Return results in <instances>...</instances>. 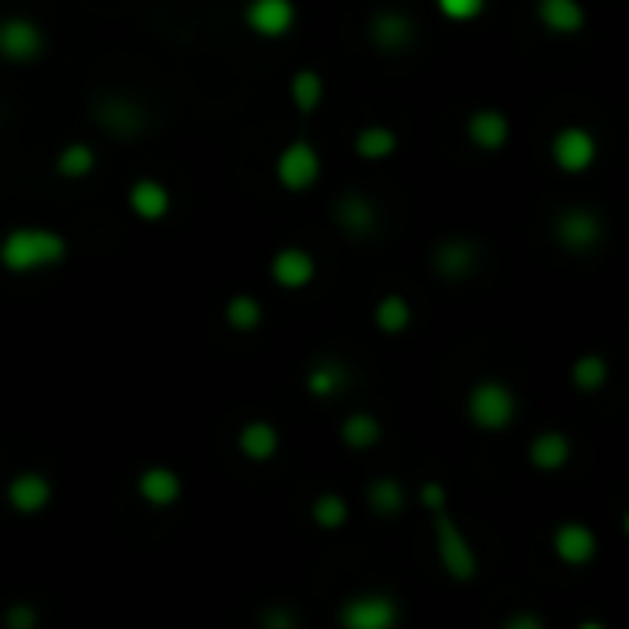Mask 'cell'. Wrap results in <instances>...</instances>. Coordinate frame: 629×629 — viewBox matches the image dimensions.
Returning <instances> with one entry per match:
<instances>
[{"instance_id":"obj_1","label":"cell","mask_w":629,"mask_h":629,"mask_svg":"<svg viewBox=\"0 0 629 629\" xmlns=\"http://www.w3.org/2000/svg\"><path fill=\"white\" fill-rule=\"evenodd\" d=\"M71 258V239L49 225H15L0 236V269L11 276L49 273Z\"/></svg>"},{"instance_id":"obj_2","label":"cell","mask_w":629,"mask_h":629,"mask_svg":"<svg viewBox=\"0 0 629 629\" xmlns=\"http://www.w3.org/2000/svg\"><path fill=\"white\" fill-rule=\"evenodd\" d=\"M430 530H435V556L441 574L457 585H471L479 578V552H475L471 537L463 534V526L452 519L449 508L430 512Z\"/></svg>"},{"instance_id":"obj_3","label":"cell","mask_w":629,"mask_h":629,"mask_svg":"<svg viewBox=\"0 0 629 629\" xmlns=\"http://www.w3.org/2000/svg\"><path fill=\"white\" fill-rule=\"evenodd\" d=\"M463 416L475 430L482 435H504L519 416V397L504 380H479L471 383L468 402H463Z\"/></svg>"},{"instance_id":"obj_4","label":"cell","mask_w":629,"mask_h":629,"mask_svg":"<svg viewBox=\"0 0 629 629\" xmlns=\"http://www.w3.org/2000/svg\"><path fill=\"white\" fill-rule=\"evenodd\" d=\"M335 622L339 629H397L402 626V604L391 593L364 589L339 604Z\"/></svg>"},{"instance_id":"obj_5","label":"cell","mask_w":629,"mask_h":629,"mask_svg":"<svg viewBox=\"0 0 629 629\" xmlns=\"http://www.w3.org/2000/svg\"><path fill=\"white\" fill-rule=\"evenodd\" d=\"M320 173H324V159L309 140H291L276 151L273 159V177L287 195H302L309 188H317Z\"/></svg>"},{"instance_id":"obj_6","label":"cell","mask_w":629,"mask_h":629,"mask_svg":"<svg viewBox=\"0 0 629 629\" xmlns=\"http://www.w3.org/2000/svg\"><path fill=\"white\" fill-rule=\"evenodd\" d=\"M44 49H49V38H44V30L30 15L0 19V60L4 63L30 66L41 60Z\"/></svg>"},{"instance_id":"obj_7","label":"cell","mask_w":629,"mask_h":629,"mask_svg":"<svg viewBox=\"0 0 629 629\" xmlns=\"http://www.w3.org/2000/svg\"><path fill=\"white\" fill-rule=\"evenodd\" d=\"M548 154H552V166H556L559 173H589L596 159H600V143L585 126H563L556 129V137L548 143Z\"/></svg>"},{"instance_id":"obj_8","label":"cell","mask_w":629,"mask_h":629,"mask_svg":"<svg viewBox=\"0 0 629 629\" xmlns=\"http://www.w3.org/2000/svg\"><path fill=\"white\" fill-rule=\"evenodd\" d=\"M4 501L19 519H33L49 512L55 501V482L38 468H22L4 482Z\"/></svg>"},{"instance_id":"obj_9","label":"cell","mask_w":629,"mask_h":629,"mask_svg":"<svg viewBox=\"0 0 629 629\" xmlns=\"http://www.w3.org/2000/svg\"><path fill=\"white\" fill-rule=\"evenodd\" d=\"M243 26L262 41H280L298 26V4L295 0H247Z\"/></svg>"},{"instance_id":"obj_10","label":"cell","mask_w":629,"mask_h":629,"mask_svg":"<svg viewBox=\"0 0 629 629\" xmlns=\"http://www.w3.org/2000/svg\"><path fill=\"white\" fill-rule=\"evenodd\" d=\"M548 545H552V556H556L563 567H589V563L600 556V541H596L593 526L582 523V519H563V523H556Z\"/></svg>"},{"instance_id":"obj_11","label":"cell","mask_w":629,"mask_h":629,"mask_svg":"<svg viewBox=\"0 0 629 629\" xmlns=\"http://www.w3.org/2000/svg\"><path fill=\"white\" fill-rule=\"evenodd\" d=\"M463 137H468L475 151L497 154L508 148V140H512V118H508L501 107H479V110H471L468 121H463Z\"/></svg>"},{"instance_id":"obj_12","label":"cell","mask_w":629,"mask_h":629,"mask_svg":"<svg viewBox=\"0 0 629 629\" xmlns=\"http://www.w3.org/2000/svg\"><path fill=\"white\" fill-rule=\"evenodd\" d=\"M132 490H137V497L148 508H154V512H166V508L181 504L184 479L170 468V463H148V468H140Z\"/></svg>"},{"instance_id":"obj_13","label":"cell","mask_w":629,"mask_h":629,"mask_svg":"<svg viewBox=\"0 0 629 629\" xmlns=\"http://www.w3.org/2000/svg\"><path fill=\"white\" fill-rule=\"evenodd\" d=\"M269 280L280 287V291H306V287L317 280V258L306 247L287 243V247H280L269 258Z\"/></svg>"},{"instance_id":"obj_14","label":"cell","mask_w":629,"mask_h":629,"mask_svg":"<svg viewBox=\"0 0 629 629\" xmlns=\"http://www.w3.org/2000/svg\"><path fill=\"white\" fill-rule=\"evenodd\" d=\"M552 236H556V243H559L563 250L585 254V250H593L596 243H600L604 228H600V217H596L593 210L571 206V210H563V214L556 217V225H552Z\"/></svg>"},{"instance_id":"obj_15","label":"cell","mask_w":629,"mask_h":629,"mask_svg":"<svg viewBox=\"0 0 629 629\" xmlns=\"http://www.w3.org/2000/svg\"><path fill=\"white\" fill-rule=\"evenodd\" d=\"M96 126L118 140H132L148 126V115H143V107L129 96H104L96 104Z\"/></svg>"},{"instance_id":"obj_16","label":"cell","mask_w":629,"mask_h":629,"mask_svg":"<svg viewBox=\"0 0 629 629\" xmlns=\"http://www.w3.org/2000/svg\"><path fill=\"white\" fill-rule=\"evenodd\" d=\"M126 203L132 210V217L143 221V225H159V221L170 217L173 210V195L159 177H137L126 192Z\"/></svg>"},{"instance_id":"obj_17","label":"cell","mask_w":629,"mask_h":629,"mask_svg":"<svg viewBox=\"0 0 629 629\" xmlns=\"http://www.w3.org/2000/svg\"><path fill=\"white\" fill-rule=\"evenodd\" d=\"M574 457V441L567 430H537L534 438H530V446H526V460H530V468L541 471V475H556L563 471L571 463Z\"/></svg>"},{"instance_id":"obj_18","label":"cell","mask_w":629,"mask_h":629,"mask_svg":"<svg viewBox=\"0 0 629 629\" xmlns=\"http://www.w3.org/2000/svg\"><path fill=\"white\" fill-rule=\"evenodd\" d=\"M369 41L375 44L380 52H405L408 44L416 41V22L397 8H383L375 11L372 22H369Z\"/></svg>"},{"instance_id":"obj_19","label":"cell","mask_w":629,"mask_h":629,"mask_svg":"<svg viewBox=\"0 0 629 629\" xmlns=\"http://www.w3.org/2000/svg\"><path fill=\"white\" fill-rule=\"evenodd\" d=\"M475 265H479V250H475L471 239H460V236L441 239L435 247V254H430V269L449 284L468 280V276L475 273Z\"/></svg>"},{"instance_id":"obj_20","label":"cell","mask_w":629,"mask_h":629,"mask_svg":"<svg viewBox=\"0 0 629 629\" xmlns=\"http://www.w3.org/2000/svg\"><path fill=\"white\" fill-rule=\"evenodd\" d=\"M280 446H284V438H280V430H276V424H269V419H247V424L236 430V452L247 463L276 460Z\"/></svg>"},{"instance_id":"obj_21","label":"cell","mask_w":629,"mask_h":629,"mask_svg":"<svg viewBox=\"0 0 629 629\" xmlns=\"http://www.w3.org/2000/svg\"><path fill=\"white\" fill-rule=\"evenodd\" d=\"M534 15L552 38H574L589 22V11H585L582 0H537Z\"/></svg>"},{"instance_id":"obj_22","label":"cell","mask_w":629,"mask_h":629,"mask_svg":"<svg viewBox=\"0 0 629 629\" xmlns=\"http://www.w3.org/2000/svg\"><path fill=\"white\" fill-rule=\"evenodd\" d=\"M331 217H335V225L347 232V236H369L380 225V214H375V203L372 199H364L358 192H347L331 210Z\"/></svg>"},{"instance_id":"obj_23","label":"cell","mask_w":629,"mask_h":629,"mask_svg":"<svg viewBox=\"0 0 629 629\" xmlns=\"http://www.w3.org/2000/svg\"><path fill=\"white\" fill-rule=\"evenodd\" d=\"M339 441L353 452H369L383 441V419L375 413H364V408L347 413L339 424Z\"/></svg>"},{"instance_id":"obj_24","label":"cell","mask_w":629,"mask_h":629,"mask_svg":"<svg viewBox=\"0 0 629 629\" xmlns=\"http://www.w3.org/2000/svg\"><path fill=\"white\" fill-rule=\"evenodd\" d=\"M372 324H375L380 335H391V339L405 335V331L413 328V302H408L405 295H397V291L383 295L380 302L372 306Z\"/></svg>"},{"instance_id":"obj_25","label":"cell","mask_w":629,"mask_h":629,"mask_svg":"<svg viewBox=\"0 0 629 629\" xmlns=\"http://www.w3.org/2000/svg\"><path fill=\"white\" fill-rule=\"evenodd\" d=\"M397 148H402V137L391 129V126H364L358 129V137H353V154L364 162H386V159H394Z\"/></svg>"},{"instance_id":"obj_26","label":"cell","mask_w":629,"mask_h":629,"mask_svg":"<svg viewBox=\"0 0 629 629\" xmlns=\"http://www.w3.org/2000/svg\"><path fill=\"white\" fill-rule=\"evenodd\" d=\"M364 501H369L372 515H380V519H397V515H405L408 493H405V486H402V482L391 479V475H380V479H372V482H369V490H364Z\"/></svg>"},{"instance_id":"obj_27","label":"cell","mask_w":629,"mask_h":629,"mask_svg":"<svg viewBox=\"0 0 629 629\" xmlns=\"http://www.w3.org/2000/svg\"><path fill=\"white\" fill-rule=\"evenodd\" d=\"M607 380H611V364H607L604 353L585 350L571 361V386L578 394H600Z\"/></svg>"},{"instance_id":"obj_28","label":"cell","mask_w":629,"mask_h":629,"mask_svg":"<svg viewBox=\"0 0 629 629\" xmlns=\"http://www.w3.org/2000/svg\"><path fill=\"white\" fill-rule=\"evenodd\" d=\"M96 166H99V151L85 140L63 143L60 154H55V173H60L63 181H88V177L96 173Z\"/></svg>"},{"instance_id":"obj_29","label":"cell","mask_w":629,"mask_h":629,"mask_svg":"<svg viewBox=\"0 0 629 629\" xmlns=\"http://www.w3.org/2000/svg\"><path fill=\"white\" fill-rule=\"evenodd\" d=\"M347 383H350V375L335 361H320L306 372V394L313 397V402H331V397H339L347 391Z\"/></svg>"},{"instance_id":"obj_30","label":"cell","mask_w":629,"mask_h":629,"mask_svg":"<svg viewBox=\"0 0 629 629\" xmlns=\"http://www.w3.org/2000/svg\"><path fill=\"white\" fill-rule=\"evenodd\" d=\"M225 324L236 331V335H254V331L265 324V306H262L254 295H247V291L228 295V302H225Z\"/></svg>"},{"instance_id":"obj_31","label":"cell","mask_w":629,"mask_h":629,"mask_svg":"<svg viewBox=\"0 0 629 629\" xmlns=\"http://www.w3.org/2000/svg\"><path fill=\"white\" fill-rule=\"evenodd\" d=\"M287 93H291V104L298 115H313V110H320V104H324V77L317 71H309V66H302V71L291 74Z\"/></svg>"},{"instance_id":"obj_32","label":"cell","mask_w":629,"mask_h":629,"mask_svg":"<svg viewBox=\"0 0 629 629\" xmlns=\"http://www.w3.org/2000/svg\"><path fill=\"white\" fill-rule=\"evenodd\" d=\"M309 519H313L317 530H342L350 523V501L335 490H324L313 497V504H309Z\"/></svg>"},{"instance_id":"obj_33","label":"cell","mask_w":629,"mask_h":629,"mask_svg":"<svg viewBox=\"0 0 629 629\" xmlns=\"http://www.w3.org/2000/svg\"><path fill=\"white\" fill-rule=\"evenodd\" d=\"M435 8L449 22H475L486 11V0H435Z\"/></svg>"},{"instance_id":"obj_34","label":"cell","mask_w":629,"mask_h":629,"mask_svg":"<svg viewBox=\"0 0 629 629\" xmlns=\"http://www.w3.org/2000/svg\"><path fill=\"white\" fill-rule=\"evenodd\" d=\"M4 629H41V611L30 600H15L4 611Z\"/></svg>"},{"instance_id":"obj_35","label":"cell","mask_w":629,"mask_h":629,"mask_svg":"<svg viewBox=\"0 0 629 629\" xmlns=\"http://www.w3.org/2000/svg\"><path fill=\"white\" fill-rule=\"evenodd\" d=\"M419 504H424L427 512H441V508H449V490H446V482L430 479V482L419 486Z\"/></svg>"},{"instance_id":"obj_36","label":"cell","mask_w":629,"mask_h":629,"mask_svg":"<svg viewBox=\"0 0 629 629\" xmlns=\"http://www.w3.org/2000/svg\"><path fill=\"white\" fill-rule=\"evenodd\" d=\"M262 629H298V618L291 607L276 604V607H265L262 611Z\"/></svg>"},{"instance_id":"obj_37","label":"cell","mask_w":629,"mask_h":629,"mask_svg":"<svg viewBox=\"0 0 629 629\" xmlns=\"http://www.w3.org/2000/svg\"><path fill=\"white\" fill-rule=\"evenodd\" d=\"M501 629H548V622L537 611H512L501 622Z\"/></svg>"},{"instance_id":"obj_38","label":"cell","mask_w":629,"mask_h":629,"mask_svg":"<svg viewBox=\"0 0 629 629\" xmlns=\"http://www.w3.org/2000/svg\"><path fill=\"white\" fill-rule=\"evenodd\" d=\"M574 629H607V622H600V618H582Z\"/></svg>"}]
</instances>
